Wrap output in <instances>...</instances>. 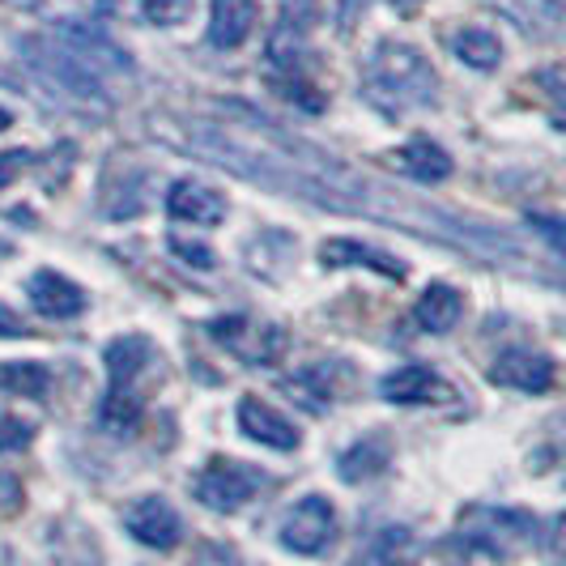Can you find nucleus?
Instances as JSON below:
<instances>
[{"label":"nucleus","mask_w":566,"mask_h":566,"mask_svg":"<svg viewBox=\"0 0 566 566\" xmlns=\"http://www.w3.org/2000/svg\"><path fill=\"white\" fill-rule=\"evenodd\" d=\"M34 69L48 73L60 90L77 98H103L107 103V82L128 73V56L115 48L107 34L85 30L77 22H60L48 39L30 43Z\"/></svg>","instance_id":"nucleus-1"},{"label":"nucleus","mask_w":566,"mask_h":566,"mask_svg":"<svg viewBox=\"0 0 566 566\" xmlns=\"http://www.w3.org/2000/svg\"><path fill=\"white\" fill-rule=\"evenodd\" d=\"M439 90V77L430 69V60L409 48V43H379L375 56L367 64V77H363V94L379 112L388 115H405L413 107H426Z\"/></svg>","instance_id":"nucleus-2"},{"label":"nucleus","mask_w":566,"mask_h":566,"mask_svg":"<svg viewBox=\"0 0 566 566\" xmlns=\"http://www.w3.org/2000/svg\"><path fill=\"white\" fill-rule=\"evenodd\" d=\"M460 533L469 537V545H478L494 558H507L511 549L537 537V520L515 507H473L469 515H460Z\"/></svg>","instance_id":"nucleus-3"},{"label":"nucleus","mask_w":566,"mask_h":566,"mask_svg":"<svg viewBox=\"0 0 566 566\" xmlns=\"http://www.w3.org/2000/svg\"><path fill=\"white\" fill-rule=\"evenodd\" d=\"M337 507L324 499V494H307V499H298L294 507L285 511L282 520V545L290 554H298V558H319L333 541H337Z\"/></svg>","instance_id":"nucleus-4"},{"label":"nucleus","mask_w":566,"mask_h":566,"mask_svg":"<svg viewBox=\"0 0 566 566\" xmlns=\"http://www.w3.org/2000/svg\"><path fill=\"white\" fill-rule=\"evenodd\" d=\"M209 333L218 345H227L234 358H243L248 367H273L285 354V328L277 324H252L248 315H230V319H213Z\"/></svg>","instance_id":"nucleus-5"},{"label":"nucleus","mask_w":566,"mask_h":566,"mask_svg":"<svg viewBox=\"0 0 566 566\" xmlns=\"http://www.w3.org/2000/svg\"><path fill=\"white\" fill-rule=\"evenodd\" d=\"M192 494L209 511H239L243 503H252L255 494H260V473H255L252 464H239V460H222L218 455V460H209L200 469Z\"/></svg>","instance_id":"nucleus-6"},{"label":"nucleus","mask_w":566,"mask_h":566,"mask_svg":"<svg viewBox=\"0 0 566 566\" xmlns=\"http://www.w3.org/2000/svg\"><path fill=\"white\" fill-rule=\"evenodd\" d=\"M124 528L142 541L145 549H175V545H179V537H184L179 511L170 507L167 499H158V494L137 499L133 507L124 511Z\"/></svg>","instance_id":"nucleus-7"},{"label":"nucleus","mask_w":566,"mask_h":566,"mask_svg":"<svg viewBox=\"0 0 566 566\" xmlns=\"http://www.w3.org/2000/svg\"><path fill=\"white\" fill-rule=\"evenodd\" d=\"M27 298L30 307L39 315H48V319H73V315L85 312V290L77 282H69L64 273H52V269H43V273H34L27 282Z\"/></svg>","instance_id":"nucleus-8"},{"label":"nucleus","mask_w":566,"mask_h":566,"mask_svg":"<svg viewBox=\"0 0 566 566\" xmlns=\"http://www.w3.org/2000/svg\"><path fill=\"white\" fill-rule=\"evenodd\" d=\"M490 379L503 384V388H515V392H549L554 388V363L545 354H533V349H507V354L494 358Z\"/></svg>","instance_id":"nucleus-9"},{"label":"nucleus","mask_w":566,"mask_h":566,"mask_svg":"<svg viewBox=\"0 0 566 566\" xmlns=\"http://www.w3.org/2000/svg\"><path fill=\"white\" fill-rule=\"evenodd\" d=\"M167 213L175 222H192V227H218L227 218V200L213 188H205L197 179H179L167 188Z\"/></svg>","instance_id":"nucleus-10"},{"label":"nucleus","mask_w":566,"mask_h":566,"mask_svg":"<svg viewBox=\"0 0 566 566\" xmlns=\"http://www.w3.org/2000/svg\"><path fill=\"white\" fill-rule=\"evenodd\" d=\"M239 430H243L248 439H255V443L273 448V452H294V448H298L294 422H285L273 405H264V400H255V397L239 400Z\"/></svg>","instance_id":"nucleus-11"},{"label":"nucleus","mask_w":566,"mask_h":566,"mask_svg":"<svg viewBox=\"0 0 566 566\" xmlns=\"http://www.w3.org/2000/svg\"><path fill=\"white\" fill-rule=\"evenodd\" d=\"M255 18H260L255 0H213V9H209V43L222 48V52L243 48L252 39Z\"/></svg>","instance_id":"nucleus-12"},{"label":"nucleus","mask_w":566,"mask_h":566,"mask_svg":"<svg viewBox=\"0 0 566 566\" xmlns=\"http://www.w3.org/2000/svg\"><path fill=\"white\" fill-rule=\"evenodd\" d=\"M319 260H324V269H375L379 277H388V282H405V260L397 255H384L375 252V248H363V243H354V239H328L324 248H319Z\"/></svg>","instance_id":"nucleus-13"},{"label":"nucleus","mask_w":566,"mask_h":566,"mask_svg":"<svg viewBox=\"0 0 566 566\" xmlns=\"http://www.w3.org/2000/svg\"><path fill=\"white\" fill-rule=\"evenodd\" d=\"M379 392L392 405H426V400L443 397V379L430 367H400L384 375Z\"/></svg>","instance_id":"nucleus-14"},{"label":"nucleus","mask_w":566,"mask_h":566,"mask_svg":"<svg viewBox=\"0 0 566 566\" xmlns=\"http://www.w3.org/2000/svg\"><path fill=\"white\" fill-rule=\"evenodd\" d=\"M154 363V345L142 333H128L107 345V375H112V388H133L137 375Z\"/></svg>","instance_id":"nucleus-15"},{"label":"nucleus","mask_w":566,"mask_h":566,"mask_svg":"<svg viewBox=\"0 0 566 566\" xmlns=\"http://www.w3.org/2000/svg\"><path fill=\"white\" fill-rule=\"evenodd\" d=\"M277 388H282L294 405H303L307 413H324V409L333 405V375H328V367L294 370V375H285Z\"/></svg>","instance_id":"nucleus-16"},{"label":"nucleus","mask_w":566,"mask_h":566,"mask_svg":"<svg viewBox=\"0 0 566 566\" xmlns=\"http://www.w3.org/2000/svg\"><path fill=\"white\" fill-rule=\"evenodd\" d=\"M413 319L426 333H448L460 319V294H455L452 285H426L422 298L413 303Z\"/></svg>","instance_id":"nucleus-17"},{"label":"nucleus","mask_w":566,"mask_h":566,"mask_svg":"<svg viewBox=\"0 0 566 566\" xmlns=\"http://www.w3.org/2000/svg\"><path fill=\"white\" fill-rule=\"evenodd\" d=\"M388 460H392V452H388V443L384 439H363V443H354V448H345L337 460V473L340 482H367V478H379L384 469H388Z\"/></svg>","instance_id":"nucleus-18"},{"label":"nucleus","mask_w":566,"mask_h":566,"mask_svg":"<svg viewBox=\"0 0 566 566\" xmlns=\"http://www.w3.org/2000/svg\"><path fill=\"white\" fill-rule=\"evenodd\" d=\"M400 167L409 170L413 179H422V184H443V179L452 175V158L434 142L418 137V142H409L400 149Z\"/></svg>","instance_id":"nucleus-19"},{"label":"nucleus","mask_w":566,"mask_h":566,"mask_svg":"<svg viewBox=\"0 0 566 566\" xmlns=\"http://www.w3.org/2000/svg\"><path fill=\"white\" fill-rule=\"evenodd\" d=\"M98 422L112 434H133L142 426V397H137V388H107V397L98 405Z\"/></svg>","instance_id":"nucleus-20"},{"label":"nucleus","mask_w":566,"mask_h":566,"mask_svg":"<svg viewBox=\"0 0 566 566\" xmlns=\"http://www.w3.org/2000/svg\"><path fill=\"white\" fill-rule=\"evenodd\" d=\"M455 56L464 60V64H473V69H499V60H503V43H499V34H490L482 27H464L455 34Z\"/></svg>","instance_id":"nucleus-21"},{"label":"nucleus","mask_w":566,"mask_h":566,"mask_svg":"<svg viewBox=\"0 0 566 566\" xmlns=\"http://www.w3.org/2000/svg\"><path fill=\"white\" fill-rule=\"evenodd\" d=\"M0 388L13 397H48L52 370L43 363H0Z\"/></svg>","instance_id":"nucleus-22"},{"label":"nucleus","mask_w":566,"mask_h":566,"mask_svg":"<svg viewBox=\"0 0 566 566\" xmlns=\"http://www.w3.org/2000/svg\"><path fill=\"white\" fill-rule=\"evenodd\" d=\"M405 541H409V533L388 528V533H379V537L370 541V549L354 566H400V549H405Z\"/></svg>","instance_id":"nucleus-23"},{"label":"nucleus","mask_w":566,"mask_h":566,"mask_svg":"<svg viewBox=\"0 0 566 566\" xmlns=\"http://www.w3.org/2000/svg\"><path fill=\"white\" fill-rule=\"evenodd\" d=\"M277 90L290 94V103H298L303 112H312V115L324 112V94H319L312 82H303V73H294V77H277Z\"/></svg>","instance_id":"nucleus-24"},{"label":"nucleus","mask_w":566,"mask_h":566,"mask_svg":"<svg viewBox=\"0 0 566 566\" xmlns=\"http://www.w3.org/2000/svg\"><path fill=\"white\" fill-rule=\"evenodd\" d=\"M188 9H192V0H142L145 22H154V27H179L188 18Z\"/></svg>","instance_id":"nucleus-25"},{"label":"nucleus","mask_w":566,"mask_h":566,"mask_svg":"<svg viewBox=\"0 0 566 566\" xmlns=\"http://www.w3.org/2000/svg\"><path fill=\"white\" fill-rule=\"evenodd\" d=\"M30 439H34V422L0 418V452H22Z\"/></svg>","instance_id":"nucleus-26"},{"label":"nucleus","mask_w":566,"mask_h":566,"mask_svg":"<svg viewBox=\"0 0 566 566\" xmlns=\"http://www.w3.org/2000/svg\"><path fill=\"white\" fill-rule=\"evenodd\" d=\"M170 252L179 255L184 264H197V269H213V252L197 243V239H184V234H170Z\"/></svg>","instance_id":"nucleus-27"},{"label":"nucleus","mask_w":566,"mask_h":566,"mask_svg":"<svg viewBox=\"0 0 566 566\" xmlns=\"http://www.w3.org/2000/svg\"><path fill=\"white\" fill-rule=\"evenodd\" d=\"M312 22H315V0H282V27L307 34Z\"/></svg>","instance_id":"nucleus-28"},{"label":"nucleus","mask_w":566,"mask_h":566,"mask_svg":"<svg viewBox=\"0 0 566 566\" xmlns=\"http://www.w3.org/2000/svg\"><path fill=\"white\" fill-rule=\"evenodd\" d=\"M30 167V154L27 149H0V192Z\"/></svg>","instance_id":"nucleus-29"},{"label":"nucleus","mask_w":566,"mask_h":566,"mask_svg":"<svg viewBox=\"0 0 566 566\" xmlns=\"http://www.w3.org/2000/svg\"><path fill=\"white\" fill-rule=\"evenodd\" d=\"M18 507H22V482H18V473L0 469V511H18Z\"/></svg>","instance_id":"nucleus-30"},{"label":"nucleus","mask_w":566,"mask_h":566,"mask_svg":"<svg viewBox=\"0 0 566 566\" xmlns=\"http://www.w3.org/2000/svg\"><path fill=\"white\" fill-rule=\"evenodd\" d=\"M27 319L13 312L9 303H0V340H13V337H27Z\"/></svg>","instance_id":"nucleus-31"},{"label":"nucleus","mask_w":566,"mask_h":566,"mask_svg":"<svg viewBox=\"0 0 566 566\" xmlns=\"http://www.w3.org/2000/svg\"><path fill=\"white\" fill-rule=\"evenodd\" d=\"M418 4H422V0H392L397 13H418Z\"/></svg>","instance_id":"nucleus-32"},{"label":"nucleus","mask_w":566,"mask_h":566,"mask_svg":"<svg viewBox=\"0 0 566 566\" xmlns=\"http://www.w3.org/2000/svg\"><path fill=\"white\" fill-rule=\"evenodd\" d=\"M4 128H9V112H0V133H4Z\"/></svg>","instance_id":"nucleus-33"},{"label":"nucleus","mask_w":566,"mask_h":566,"mask_svg":"<svg viewBox=\"0 0 566 566\" xmlns=\"http://www.w3.org/2000/svg\"><path fill=\"white\" fill-rule=\"evenodd\" d=\"M13 252V248H9V243H4V239H0V260H4V255Z\"/></svg>","instance_id":"nucleus-34"}]
</instances>
